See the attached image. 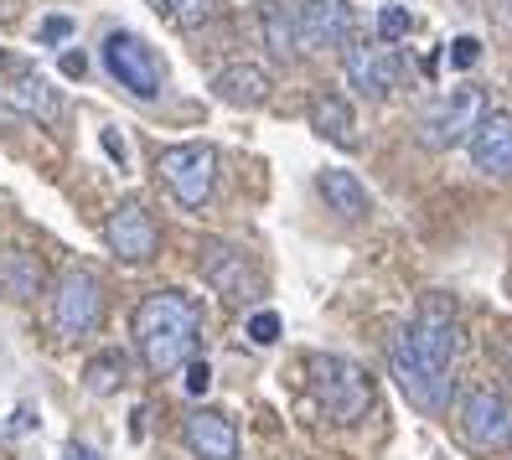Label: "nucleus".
I'll return each mask as SVG.
<instances>
[{
  "instance_id": "cd10ccee",
  "label": "nucleus",
  "mask_w": 512,
  "mask_h": 460,
  "mask_svg": "<svg viewBox=\"0 0 512 460\" xmlns=\"http://www.w3.org/2000/svg\"><path fill=\"white\" fill-rule=\"evenodd\" d=\"M83 68H88L83 52H63V73H68V78H83Z\"/></svg>"
},
{
  "instance_id": "412c9836",
  "label": "nucleus",
  "mask_w": 512,
  "mask_h": 460,
  "mask_svg": "<svg viewBox=\"0 0 512 460\" xmlns=\"http://www.w3.org/2000/svg\"><path fill=\"white\" fill-rule=\"evenodd\" d=\"M125 383H130V362H125V352H114V347L99 352L94 362L83 367V388H88V393H99V398L119 393Z\"/></svg>"
},
{
  "instance_id": "9b49d317",
  "label": "nucleus",
  "mask_w": 512,
  "mask_h": 460,
  "mask_svg": "<svg viewBox=\"0 0 512 460\" xmlns=\"http://www.w3.org/2000/svg\"><path fill=\"white\" fill-rule=\"evenodd\" d=\"M104 243H109L114 259L145 264V259H156L161 233H156V218H150L140 202H119V207L109 212V223H104Z\"/></svg>"
},
{
  "instance_id": "7c9ffc66",
  "label": "nucleus",
  "mask_w": 512,
  "mask_h": 460,
  "mask_svg": "<svg viewBox=\"0 0 512 460\" xmlns=\"http://www.w3.org/2000/svg\"><path fill=\"white\" fill-rule=\"evenodd\" d=\"M63 460H99V455L88 450V445H68V450H63Z\"/></svg>"
},
{
  "instance_id": "6e6552de",
  "label": "nucleus",
  "mask_w": 512,
  "mask_h": 460,
  "mask_svg": "<svg viewBox=\"0 0 512 460\" xmlns=\"http://www.w3.org/2000/svg\"><path fill=\"white\" fill-rule=\"evenodd\" d=\"M461 440L471 445H502L512 440V398L492 383H471L461 393Z\"/></svg>"
},
{
  "instance_id": "9d476101",
  "label": "nucleus",
  "mask_w": 512,
  "mask_h": 460,
  "mask_svg": "<svg viewBox=\"0 0 512 460\" xmlns=\"http://www.w3.org/2000/svg\"><path fill=\"white\" fill-rule=\"evenodd\" d=\"M352 0H306L295 11V37L306 52H342L352 42Z\"/></svg>"
},
{
  "instance_id": "b1692460",
  "label": "nucleus",
  "mask_w": 512,
  "mask_h": 460,
  "mask_svg": "<svg viewBox=\"0 0 512 460\" xmlns=\"http://www.w3.org/2000/svg\"><path fill=\"white\" fill-rule=\"evenodd\" d=\"M249 342H254V347H275V342H280V316H275V311L249 316Z\"/></svg>"
},
{
  "instance_id": "7ed1b4c3",
  "label": "nucleus",
  "mask_w": 512,
  "mask_h": 460,
  "mask_svg": "<svg viewBox=\"0 0 512 460\" xmlns=\"http://www.w3.org/2000/svg\"><path fill=\"white\" fill-rule=\"evenodd\" d=\"M306 373H311L316 404H321L331 419H337V424H357V419L373 409V378H368L352 357L311 352V357H306Z\"/></svg>"
},
{
  "instance_id": "423d86ee",
  "label": "nucleus",
  "mask_w": 512,
  "mask_h": 460,
  "mask_svg": "<svg viewBox=\"0 0 512 460\" xmlns=\"http://www.w3.org/2000/svg\"><path fill=\"white\" fill-rule=\"evenodd\" d=\"M104 68H109V78L125 88V94H135V99H156L161 83H166L161 57L150 52L135 32H109V37H104Z\"/></svg>"
},
{
  "instance_id": "dca6fc26",
  "label": "nucleus",
  "mask_w": 512,
  "mask_h": 460,
  "mask_svg": "<svg viewBox=\"0 0 512 460\" xmlns=\"http://www.w3.org/2000/svg\"><path fill=\"white\" fill-rule=\"evenodd\" d=\"M6 104H11L16 114L42 119V125H52V119L63 114V99H57V88H52L42 73H16V78L6 83Z\"/></svg>"
},
{
  "instance_id": "f3484780",
  "label": "nucleus",
  "mask_w": 512,
  "mask_h": 460,
  "mask_svg": "<svg viewBox=\"0 0 512 460\" xmlns=\"http://www.w3.org/2000/svg\"><path fill=\"white\" fill-rule=\"evenodd\" d=\"M47 280V269L32 249H0V295L6 300H32Z\"/></svg>"
},
{
  "instance_id": "5701e85b",
  "label": "nucleus",
  "mask_w": 512,
  "mask_h": 460,
  "mask_svg": "<svg viewBox=\"0 0 512 460\" xmlns=\"http://www.w3.org/2000/svg\"><path fill=\"white\" fill-rule=\"evenodd\" d=\"M409 26H414V16L399 6V0H388V6L378 11V42H404Z\"/></svg>"
},
{
  "instance_id": "ddd939ff",
  "label": "nucleus",
  "mask_w": 512,
  "mask_h": 460,
  "mask_svg": "<svg viewBox=\"0 0 512 460\" xmlns=\"http://www.w3.org/2000/svg\"><path fill=\"white\" fill-rule=\"evenodd\" d=\"M471 161H476V171H487V176H507L512 171V114L507 109L481 114V125L471 130Z\"/></svg>"
},
{
  "instance_id": "bb28decb",
  "label": "nucleus",
  "mask_w": 512,
  "mask_h": 460,
  "mask_svg": "<svg viewBox=\"0 0 512 460\" xmlns=\"http://www.w3.org/2000/svg\"><path fill=\"white\" fill-rule=\"evenodd\" d=\"M207 388H213V367H207V362H187V393H207Z\"/></svg>"
},
{
  "instance_id": "4468645a",
  "label": "nucleus",
  "mask_w": 512,
  "mask_h": 460,
  "mask_svg": "<svg viewBox=\"0 0 512 460\" xmlns=\"http://www.w3.org/2000/svg\"><path fill=\"white\" fill-rule=\"evenodd\" d=\"M182 435H187L192 455H202V460H233V455H238V429H233V419L218 414V409L187 414Z\"/></svg>"
},
{
  "instance_id": "c756f323",
  "label": "nucleus",
  "mask_w": 512,
  "mask_h": 460,
  "mask_svg": "<svg viewBox=\"0 0 512 460\" xmlns=\"http://www.w3.org/2000/svg\"><path fill=\"white\" fill-rule=\"evenodd\" d=\"M104 150H109V156H114L119 166H125V140H119L114 130H104Z\"/></svg>"
},
{
  "instance_id": "473e14b6",
  "label": "nucleus",
  "mask_w": 512,
  "mask_h": 460,
  "mask_svg": "<svg viewBox=\"0 0 512 460\" xmlns=\"http://www.w3.org/2000/svg\"><path fill=\"white\" fill-rule=\"evenodd\" d=\"M507 16H512V0H507Z\"/></svg>"
},
{
  "instance_id": "aec40b11",
  "label": "nucleus",
  "mask_w": 512,
  "mask_h": 460,
  "mask_svg": "<svg viewBox=\"0 0 512 460\" xmlns=\"http://www.w3.org/2000/svg\"><path fill=\"white\" fill-rule=\"evenodd\" d=\"M259 32H264V47L280 57V63H290V57L300 52V37H295V11L285 6V0H259Z\"/></svg>"
},
{
  "instance_id": "a878e982",
  "label": "nucleus",
  "mask_w": 512,
  "mask_h": 460,
  "mask_svg": "<svg viewBox=\"0 0 512 460\" xmlns=\"http://www.w3.org/2000/svg\"><path fill=\"white\" fill-rule=\"evenodd\" d=\"M476 57H481V42L476 37H456V42H450V68H476Z\"/></svg>"
},
{
  "instance_id": "f257e3e1",
  "label": "nucleus",
  "mask_w": 512,
  "mask_h": 460,
  "mask_svg": "<svg viewBox=\"0 0 512 460\" xmlns=\"http://www.w3.org/2000/svg\"><path fill=\"white\" fill-rule=\"evenodd\" d=\"M456 352H461V305L456 295L430 290L419 300V311L409 326L394 331L388 342V362H394V378L409 393L414 409L440 414L450 404V373H456Z\"/></svg>"
},
{
  "instance_id": "39448f33",
  "label": "nucleus",
  "mask_w": 512,
  "mask_h": 460,
  "mask_svg": "<svg viewBox=\"0 0 512 460\" xmlns=\"http://www.w3.org/2000/svg\"><path fill=\"white\" fill-rule=\"evenodd\" d=\"M481 114H487V94H481L476 83H461V88H450L445 99H435L425 114H419V140H425L430 150H450L481 125Z\"/></svg>"
},
{
  "instance_id": "f8f14e48",
  "label": "nucleus",
  "mask_w": 512,
  "mask_h": 460,
  "mask_svg": "<svg viewBox=\"0 0 512 460\" xmlns=\"http://www.w3.org/2000/svg\"><path fill=\"white\" fill-rule=\"evenodd\" d=\"M202 280L213 285L223 300H233V305H244V300H259L264 295V280H259V269L238 254V249H228V243H207L202 249Z\"/></svg>"
},
{
  "instance_id": "1a4fd4ad",
  "label": "nucleus",
  "mask_w": 512,
  "mask_h": 460,
  "mask_svg": "<svg viewBox=\"0 0 512 460\" xmlns=\"http://www.w3.org/2000/svg\"><path fill=\"white\" fill-rule=\"evenodd\" d=\"M342 68H347V83H352L363 99H388V94L399 88L394 42H347Z\"/></svg>"
},
{
  "instance_id": "2eb2a0df",
  "label": "nucleus",
  "mask_w": 512,
  "mask_h": 460,
  "mask_svg": "<svg viewBox=\"0 0 512 460\" xmlns=\"http://www.w3.org/2000/svg\"><path fill=\"white\" fill-rule=\"evenodd\" d=\"M213 94L233 109H259L269 99V73L259 63H228L218 78H213Z\"/></svg>"
},
{
  "instance_id": "4be33fe9",
  "label": "nucleus",
  "mask_w": 512,
  "mask_h": 460,
  "mask_svg": "<svg viewBox=\"0 0 512 460\" xmlns=\"http://www.w3.org/2000/svg\"><path fill=\"white\" fill-rule=\"evenodd\" d=\"M166 16L182 26V32H197L202 21H213V0H166Z\"/></svg>"
},
{
  "instance_id": "393cba45",
  "label": "nucleus",
  "mask_w": 512,
  "mask_h": 460,
  "mask_svg": "<svg viewBox=\"0 0 512 460\" xmlns=\"http://www.w3.org/2000/svg\"><path fill=\"white\" fill-rule=\"evenodd\" d=\"M68 37H73V16H47V21L37 26V42H47V47L68 42Z\"/></svg>"
},
{
  "instance_id": "0eeeda50",
  "label": "nucleus",
  "mask_w": 512,
  "mask_h": 460,
  "mask_svg": "<svg viewBox=\"0 0 512 460\" xmlns=\"http://www.w3.org/2000/svg\"><path fill=\"white\" fill-rule=\"evenodd\" d=\"M104 316V285L88 269H68L52 290V326L63 336H88Z\"/></svg>"
},
{
  "instance_id": "c85d7f7f",
  "label": "nucleus",
  "mask_w": 512,
  "mask_h": 460,
  "mask_svg": "<svg viewBox=\"0 0 512 460\" xmlns=\"http://www.w3.org/2000/svg\"><path fill=\"white\" fill-rule=\"evenodd\" d=\"M492 352H497V362H502L507 373H512V336H497V342H492Z\"/></svg>"
},
{
  "instance_id": "6ab92c4d",
  "label": "nucleus",
  "mask_w": 512,
  "mask_h": 460,
  "mask_svg": "<svg viewBox=\"0 0 512 460\" xmlns=\"http://www.w3.org/2000/svg\"><path fill=\"white\" fill-rule=\"evenodd\" d=\"M311 125L331 145H352L357 140V114H352L347 94H316L311 99Z\"/></svg>"
},
{
  "instance_id": "a211bd4d",
  "label": "nucleus",
  "mask_w": 512,
  "mask_h": 460,
  "mask_svg": "<svg viewBox=\"0 0 512 460\" xmlns=\"http://www.w3.org/2000/svg\"><path fill=\"white\" fill-rule=\"evenodd\" d=\"M316 192L326 197V207L337 212V218H368V192H363V181H357L352 171H342V166H326L321 176H316Z\"/></svg>"
},
{
  "instance_id": "2f4dec72",
  "label": "nucleus",
  "mask_w": 512,
  "mask_h": 460,
  "mask_svg": "<svg viewBox=\"0 0 512 460\" xmlns=\"http://www.w3.org/2000/svg\"><path fill=\"white\" fill-rule=\"evenodd\" d=\"M150 6H161V11H166V0H150Z\"/></svg>"
},
{
  "instance_id": "20e7f679",
  "label": "nucleus",
  "mask_w": 512,
  "mask_h": 460,
  "mask_svg": "<svg viewBox=\"0 0 512 460\" xmlns=\"http://www.w3.org/2000/svg\"><path fill=\"white\" fill-rule=\"evenodd\" d=\"M166 192L182 202V207H207V197H213L218 187V150L207 140H187V145H166L161 161H156Z\"/></svg>"
},
{
  "instance_id": "f03ea898",
  "label": "nucleus",
  "mask_w": 512,
  "mask_h": 460,
  "mask_svg": "<svg viewBox=\"0 0 512 460\" xmlns=\"http://www.w3.org/2000/svg\"><path fill=\"white\" fill-rule=\"evenodd\" d=\"M202 311L182 290H156L135 305V347L150 373H176L197 357Z\"/></svg>"
}]
</instances>
